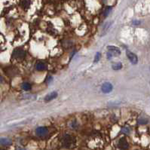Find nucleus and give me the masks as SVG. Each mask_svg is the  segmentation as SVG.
<instances>
[{"label":"nucleus","instance_id":"f03ea898","mask_svg":"<svg viewBox=\"0 0 150 150\" xmlns=\"http://www.w3.org/2000/svg\"><path fill=\"white\" fill-rule=\"evenodd\" d=\"M73 137L69 134H66L62 139V144L65 147H69L73 144Z\"/></svg>","mask_w":150,"mask_h":150},{"label":"nucleus","instance_id":"6e6552de","mask_svg":"<svg viewBox=\"0 0 150 150\" xmlns=\"http://www.w3.org/2000/svg\"><path fill=\"white\" fill-rule=\"evenodd\" d=\"M118 146L120 147L121 149H127L128 148V143L126 141V140H125L124 138L121 139L118 142Z\"/></svg>","mask_w":150,"mask_h":150},{"label":"nucleus","instance_id":"9b49d317","mask_svg":"<svg viewBox=\"0 0 150 150\" xmlns=\"http://www.w3.org/2000/svg\"><path fill=\"white\" fill-rule=\"evenodd\" d=\"M22 88L24 90V91H29L30 89H31V85H30L29 83L28 82H24L22 84V85H21Z\"/></svg>","mask_w":150,"mask_h":150},{"label":"nucleus","instance_id":"dca6fc26","mask_svg":"<svg viewBox=\"0 0 150 150\" xmlns=\"http://www.w3.org/2000/svg\"><path fill=\"white\" fill-rule=\"evenodd\" d=\"M129 132H130V130L127 128V127H123V128L121 129V133L123 134H129Z\"/></svg>","mask_w":150,"mask_h":150},{"label":"nucleus","instance_id":"a211bd4d","mask_svg":"<svg viewBox=\"0 0 150 150\" xmlns=\"http://www.w3.org/2000/svg\"><path fill=\"white\" fill-rule=\"evenodd\" d=\"M52 80H53V78H52L51 76H48V77L47 78L46 82H47L48 84H49L50 82H52Z\"/></svg>","mask_w":150,"mask_h":150},{"label":"nucleus","instance_id":"2eb2a0df","mask_svg":"<svg viewBox=\"0 0 150 150\" xmlns=\"http://www.w3.org/2000/svg\"><path fill=\"white\" fill-rule=\"evenodd\" d=\"M111 10H112V8L111 7H108L105 10V11H104V14H103L104 17H107L109 15V12H110V11H111Z\"/></svg>","mask_w":150,"mask_h":150},{"label":"nucleus","instance_id":"f8f14e48","mask_svg":"<svg viewBox=\"0 0 150 150\" xmlns=\"http://www.w3.org/2000/svg\"><path fill=\"white\" fill-rule=\"evenodd\" d=\"M112 67L114 70H119L121 69V67H122V64L121 63H115L112 65Z\"/></svg>","mask_w":150,"mask_h":150},{"label":"nucleus","instance_id":"f257e3e1","mask_svg":"<svg viewBox=\"0 0 150 150\" xmlns=\"http://www.w3.org/2000/svg\"><path fill=\"white\" fill-rule=\"evenodd\" d=\"M13 57L17 60H23L26 56V52L23 49H15L13 51Z\"/></svg>","mask_w":150,"mask_h":150},{"label":"nucleus","instance_id":"423d86ee","mask_svg":"<svg viewBox=\"0 0 150 150\" xmlns=\"http://www.w3.org/2000/svg\"><path fill=\"white\" fill-rule=\"evenodd\" d=\"M107 49L109 50V51L110 53H112V54L113 56H118L121 54V51L116 46H111L109 45L107 47Z\"/></svg>","mask_w":150,"mask_h":150},{"label":"nucleus","instance_id":"4468645a","mask_svg":"<svg viewBox=\"0 0 150 150\" xmlns=\"http://www.w3.org/2000/svg\"><path fill=\"white\" fill-rule=\"evenodd\" d=\"M100 57H101L100 53V52H97V53L96 54V55H95V57H94V63H97L98 61L100 60Z\"/></svg>","mask_w":150,"mask_h":150},{"label":"nucleus","instance_id":"f3484780","mask_svg":"<svg viewBox=\"0 0 150 150\" xmlns=\"http://www.w3.org/2000/svg\"><path fill=\"white\" fill-rule=\"evenodd\" d=\"M138 123L139 124H146L147 123V120H145V119H139L138 120Z\"/></svg>","mask_w":150,"mask_h":150},{"label":"nucleus","instance_id":"ddd939ff","mask_svg":"<svg viewBox=\"0 0 150 150\" xmlns=\"http://www.w3.org/2000/svg\"><path fill=\"white\" fill-rule=\"evenodd\" d=\"M22 5H23V8H28L30 5V0H23Z\"/></svg>","mask_w":150,"mask_h":150},{"label":"nucleus","instance_id":"1a4fd4ad","mask_svg":"<svg viewBox=\"0 0 150 150\" xmlns=\"http://www.w3.org/2000/svg\"><path fill=\"white\" fill-rule=\"evenodd\" d=\"M0 143H1L2 145L8 146V145H11L12 141L10 139H8V138H1V140H0Z\"/></svg>","mask_w":150,"mask_h":150},{"label":"nucleus","instance_id":"20e7f679","mask_svg":"<svg viewBox=\"0 0 150 150\" xmlns=\"http://www.w3.org/2000/svg\"><path fill=\"white\" fill-rule=\"evenodd\" d=\"M48 133V131L45 127H39L36 129V134L37 136L40 137H44Z\"/></svg>","mask_w":150,"mask_h":150},{"label":"nucleus","instance_id":"6ab92c4d","mask_svg":"<svg viewBox=\"0 0 150 150\" xmlns=\"http://www.w3.org/2000/svg\"><path fill=\"white\" fill-rule=\"evenodd\" d=\"M133 24H134V25H139L140 24V21H138V20H134L133 21Z\"/></svg>","mask_w":150,"mask_h":150},{"label":"nucleus","instance_id":"39448f33","mask_svg":"<svg viewBox=\"0 0 150 150\" xmlns=\"http://www.w3.org/2000/svg\"><path fill=\"white\" fill-rule=\"evenodd\" d=\"M127 57H128V59L130 60V61L131 62L132 64H136L138 62V58L136 55L134 53H132L129 51H127Z\"/></svg>","mask_w":150,"mask_h":150},{"label":"nucleus","instance_id":"7ed1b4c3","mask_svg":"<svg viewBox=\"0 0 150 150\" xmlns=\"http://www.w3.org/2000/svg\"><path fill=\"white\" fill-rule=\"evenodd\" d=\"M113 89V86L111 83L109 82H105L103 84L102 87H101V90H102L103 93L104 94H108L110 93Z\"/></svg>","mask_w":150,"mask_h":150},{"label":"nucleus","instance_id":"0eeeda50","mask_svg":"<svg viewBox=\"0 0 150 150\" xmlns=\"http://www.w3.org/2000/svg\"><path fill=\"white\" fill-rule=\"evenodd\" d=\"M57 97V93L56 91H52L51 93H49L48 94H47L45 97V102H49V101L55 99Z\"/></svg>","mask_w":150,"mask_h":150},{"label":"nucleus","instance_id":"9d476101","mask_svg":"<svg viewBox=\"0 0 150 150\" xmlns=\"http://www.w3.org/2000/svg\"><path fill=\"white\" fill-rule=\"evenodd\" d=\"M36 68L38 71H43V70H45L46 69V66L45 63H43L42 62L40 63H38L36 66Z\"/></svg>","mask_w":150,"mask_h":150}]
</instances>
